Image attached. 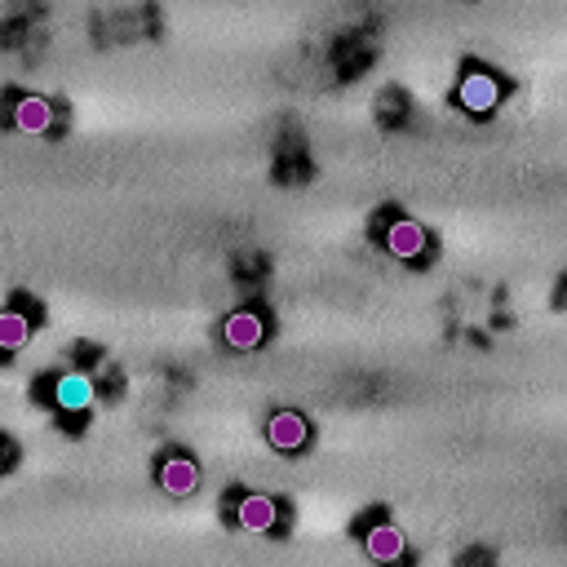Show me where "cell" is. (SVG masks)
Masks as SVG:
<instances>
[{
	"instance_id": "6da1fadb",
	"label": "cell",
	"mask_w": 567,
	"mask_h": 567,
	"mask_svg": "<svg viewBox=\"0 0 567 567\" xmlns=\"http://www.w3.org/2000/svg\"><path fill=\"white\" fill-rule=\"evenodd\" d=\"M49 399L62 416H84L93 403H97V381L84 372V368H66L49 381Z\"/></svg>"
},
{
	"instance_id": "7a4b0ae2",
	"label": "cell",
	"mask_w": 567,
	"mask_h": 567,
	"mask_svg": "<svg viewBox=\"0 0 567 567\" xmlns=\"http://www.w3.org/2000/svg\"><path fill=\"white\" fill-rule=\"evenodd\" d=\"M501 97H505V84H501L492 71H483V66L465 71L461 84H456V102H461V111H470V115H492V111L501 106Z\"/></svg>"
},
{
	"instance_id": "3957f363",
	"label": "cell",
	"mask_w": 567,
	"mask_h": 567,
	"mask_svg": "<svg viewBox=\"0 0 567 567\" xmlns=\"http://www.w3.org/2000/svg\"><path fill=\"white\" fill-rule=\"evenodd\" d=\"M230 518H235V527H239V532L275 536V527H279L284 509H279V501H275V496H266V492H244V496H235Z\"/></svg>"
},
{
	"instance_id": "277c9868",
	"label": "cell",
	"mask_w": 567,
	"mask_h": 567,
	"mask_svg": "<svg viewBox=\"0 0 567 567\" xmlns=\"http://www.w3.org/2000/svg\"><path fill=\"white\" fill-rule=\"evenodd\" d=\"M9 124L27 137H40V133H53L58 128V106L40 93H13V106H9Z\"/></svg>"
},
{
	"instance_id": "5b68a950",
	"label": "cell",
	"mask_w": 567,
	"mask_h": 567,
	"mask_svg": "<svg viewBox=\"0 0 567 567\" xmlns=\"http://www.w3.org/2000/svg\"><path fill=\"white\" fill-rule=\"evenodd\" d=\"M266 443H270L275 452H301V447L310 443V421H306V412H297V408H275V412L266 416Z\"/></svg>"
},
{
	"instance_id": "8992f818",
	"label": "cell",
	"mask_w": 567,
	"mask_h": 567,
	"mask_svg": "<svg viewBox=\"0 0 567 567\" xmlns=\"http://www.w3.org/2000/svg\"><path fill=\"white\" fill-rule=\"evenodd\" d=\"M221 341L230 350H257L266 341V315L257 306H235L226 319H221Z\"/></svg>"
},
{
	"instance_id": "52a82bcc",
	"label": "cell",
	"mask_w": 567,
	"mask_h": 567,
	"mask_svg": "<svg viewBox=\"0 0 567 567\" xmlns=\"http://www.w3.org/2000/svg\"><path fill=\"white\" fill-rule=\"evenodd\" d=\"M363 554H368L372 563H381V567H394V563L408 558V536H403L394 523L377 518V523H368V532H363Z\"/></svg>"
},
{
	"instance_id": "ba28073f",
	"label": "cell",
	"mask_w": 567,
	"mask_h": 567,
	"mask_svg": "<svg viewBox=\"0 0 567 567\" xmlns=\"http://www.w3.org/2000/svg\"><path fill=\"white\" fill-rule=\"evenodd\" d=\"M155 478H159V487L168 496H190L199 487V461L190 452H164Z\"/></svg>"
},
{
	"instance_id": "9c48e42d",
	"label": "cell",
	"mask_w": 567,
	"mask_h": 567,
	"mask_svg": "<svg viewBox=\"0 0 567 567\" xmlns=\"http://www.w3.org/2000/svg\"><path fill=\"white\" fill-rule=\"evenodd\" d=\"M381 244H385V252L390 257H399V261H416V257H425V226L421 221H412V217H394L385 230H381Z\"/></svg>"
},
{
	"instance_id": "30bf717a",
	"label": "cell",
	"mask_w": 567,
	"mask_h": 567,
	"mask_svg": "<svg viewBox=\"0 0 567 567\" xmlns=\"http://www.w3.org/2000/svg\"><path fill=\"white\" fill-rule=\"evenodd\" d=\"M27 341H31V315L18 306L0 310V350H22Z\"/></svg>"
},
{
	"instance_id": "8fae6325",
	"label": "cell",
	"mask_w": 567,
	"mask_h": 567,
	"mask_svg": "<svg viewBox=\"0 0 567 567\" xmlns=\"http://www.w3.org/2000/svg\"><path fill=\"white\" fill-rule=\"evenodd\" d=\"M4 470H9V461H4V452H0V478H4Z\"/></svg>"
},
{
	"instance_id": "7c38bea8",
	"label": "cell",
	"mask_w": 567,
	"mask_h": 567,
	"mask_svg": "<svg viewBox=\"0 0 567 567\" xmlns=\"http://www.w3.org/2000/svg\"><path fill=\"white\" fill-rule=\"evenodd\" d=\"M474 567H487V563H474Z\"/></svg>"
}]
</instances>
